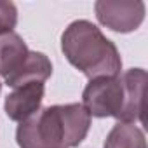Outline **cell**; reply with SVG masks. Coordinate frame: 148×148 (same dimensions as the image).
Masks as SVG:
<instances>
[{"label":"cell","mask_w":148,"mask_h":148,"mask_svg":"<svg viewBox=\"0 0 148 148\" xmlns=\"http://www.w3.org/2000/svg\"><path fill=\"white\" fill-rule=\"evenodd\" d=\"M91 127V115L79 103L52 105L19 122L16 141L19 148H75Z\"/></svg>","instance_id":"1"},{"label":"cell","mask_w":148,"mask_h":148,"mask_svg":"<svg viewBox=\"0 0 148 148\" xmlns=\"http://www.w3.org/2000/svg\"><path fill=\"white\" fill-rule=\"evenodd\" d=\"M61 51L68 63L82 71L89 80L120 75L122 58L117 45L87 19H77L64 28Z\"/></svg>","instance_id":"2"},{"label":"cell","mask_w":148,"mask_h":148,"mask_svg":"<svg viewBox=\"0 0 148 148\" xmlns=\"http://www.w3.org/2000/svg\"><path fill=\"white\" fill-rule=\"evenodd\" d=\"M82 106L91 117L122 119L125 108V87L122 77H99L89 80L82 92Z\"/></svg>","instance_id":"3"},{"label":"cell","mask_w":148,"mask_h":148,"mask_svg":"<svg viewBox=\"0 0 148 148\" xmlns=\"http://www.w3.org/2000/svg\"><path fill=\"white\" fill-rule=\"evenodd\" d=\"M98 21L112 32L131 33L145 19L146 5L141 0H98L94 4Z\"/></svg>","instance_id":"4"},{"label":"cell","mask_w":148,"mask_h":148,"mask_svg":"<svg viewBox=\"0 0 148 148\" xmlns=\"http://www.w3.org/2000/svg\"><path fill=\"white\" fill-rule=\"evenodd\" d=\"M44 91L45 87L42 82H28L19 87H14V91L7 94L4 103L5 115L14 122H25L40 110Z\"/></svg>","instance_id":"5"},{"label":"cell","mask_w":148,"mask_h":148,"mask_svg":"<svg viewBox=\"0 0 148 148\" xmlns=\"http://www.w3.org/2000/svg\"><path fill=\"white\" fill-rule=\"evenodd\" d=\"M120 77L125 87V108L119 122H139L143 112V91L146 82V71L143 68H131Z\"/></svg>","instance_id":"6"},{"label":"cell","mask_w":148,"mask_h":148,"mask_svg":"<svg viewBox=\"0 0 148 148\" xmlns=\"http://www.w3.org/2000/svg\"><path fill=\"white\" fill-rule=\"evenodd\" d=\"M52 75V63L44 52L30 51L25 63L5 79V84L9 87H19L28 82H45Z\"/></svg>","instance_id":"7"},{"label":"cell","mask_w":148,"mask_h":148,"mask_svg":"<svg viewBox=\"0 0 148 148\" xmlns=\"http://www.w3.org/2000/svg\"><path fill=\"white\" fill-rule=\"evenodd\" d=\"M30 49L21 35L7 32L0 35V75L7 79L25 63Z\"/></svg>","instance_id":"8"},{"label":"cell","mask_w":148,"mask_h":148,"mask_svg":"<svg viewBox=\"0 0 148 148\" xmlns=\"http://www.w3.org/2000/svg\"><path fill=\"white\" fill-rule=\"evenodd\" d=\"M103 148H146L145 132L131 122H117L108 132Z\"/></svg>","instance_id":"9"},{"label":"cell","mask_w":148,"mask_h":148,"mask_svg":"<svg viewBox=\"0 0 148 148\" xmlns=\"http://www.w3.org/2000/svg\"><path fill=\"white\" fill-rule=\"evenodd\" d=\"M18 23V9L12 2L0 0V35L14 32V26Z\"/></svg>","instance_id":"10"},{"label":"cell","mask_w":148,"mask_h":148,"mask_svg":"<svg viewBox=\"0 0 148 148\" xmlns=\"http://www.w3.org/2000/svg\"><path fill=\"white\" fill-rule=\"evenodd\" d=\"M0 89H2V84H0Z\"/></svg>","instance_id":"11"}]
</instances>
